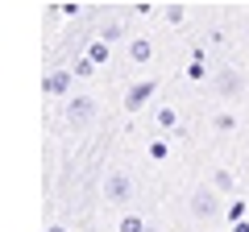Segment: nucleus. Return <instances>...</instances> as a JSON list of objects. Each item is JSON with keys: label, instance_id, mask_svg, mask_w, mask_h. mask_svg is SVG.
Masks as SVG:
<instances>
[{"label": "nucleus", "instance_id": "obj_1", "mask_svg": "<svg viewBox=\"0 0 249 232\" xmlns=\"http://www.w3.org/2000/svg\"><path fill=\"white\" fill-rule=\"evenodd\" d=\"M150 96H154V83H150V79H145V83H133V87H129V96H124V108H129V112H137Z\"/></svg>", "mask_w": 249, "mask_h": 232}, {"label": "nucleus", "instance_id": "obj_2", "mask_svg": "<svg viewBox=\"0 0 249 232\" xmlns=\"http://www.w3.org/2000/svg\"><path fill=\"white\" fill-rule=\"evenodd\" d=\"M71 79H75V71H54V75H46V79H42V87L50 91V96H62V91L71 87Z\"/></svg>", "mask_w": 249, "mask_h": 232}, {"label": "nucleus", "instance_id": "obj_3", "mask_svg": "<svg viewBox=\"0 0 249 232\" xmlns=\"http://www.w3.org/2000/svg\"><path fill=\"white\" fill-rule=\"evenodd\" d=\"M88 58H91V63H108V42H91Z\"/></svg>", "mask_w": 249, "mask_h": 232}, {"label": "nucleus", "instance_id": "obj_4", "mask_svg": "<svg viewBox=\"0 0 249 232\" xmlns=\"http://www.w3.org/2000/svg\"><path fill=\"white\" fill-rule=\"evenodd\" d=\"M137 58V63H145V58H150V42H133V50H129Z\"/></svg>", "mask_w": 249, "mask_h": 232}, {"label": "nucleus", "instance_id": "obj_5", "mask_svg": "<svg viewBox=\"0 0 249 232\" xmlns=\"http://www.w3.org/2000/svg\"><path fill=\"white\" fill-rule=\"evenodd\" d=\"M91 66H96L91 58H83V63H75V79H88V75H91Z\"/></svg>", "mask_w": 249, "mask_h": 232}, {"label": "nucleus", "instance_id": "obj_6", "mask_svg": "<svg viewBox=\"0 0 249 232\" xmlns=\"http://www.w3.org/2000/svg\"><path fill=\"white\" fill-rule=\"evenodd\" d=\"M187 75H191V79H208V75H204V63H199V58H191V71H187Z\"/></svg>", "mask_w": 249, "mask_h": 232}, {"label": "nucleus", "instance_id": "obj_7", "mask_svg": "<svg viewBox=\"0 0 249 232\" xmlns=\"http://www.w3.org/2000/svg\"><path fill=\"white\" fill-rule=\"evenodd\" d=\"M158 125H162V129L175 125V112H170V108H162V112H158Z\"/></svg>", "mask_w": 249, "mask_h": 232}, {"label": "nucleus", "instance_id": "obj_8", "mask_svg": "<svg viewBox=\"0 0 249 232\" xmlns=\"http://www.w3.org/2000/svg\"><path fill=\"white\" fill-rule=\"evenodd\" d=\"M150 153H154V158H166L170 145H166V141H154V145H150Z\"/></svg>", "mask_w": 249, "mask_h": 232}, {"label": "nucleus", "instance_id": "obj_9", "mask_svg": "<svg viewBox=\"0 0 249 232\" xmlns=\"http://www.w3.org/2000/svg\"><path fill=\"white\" fill-rule=\"evenodd\" d=\"M124 232H142V220H124Z\"/></svg>", "mask_w": 249, "mask_h": 232}, {"label": "nucleus", "instance_id": "obj_10", "mask_svg": "<svg viewBox=\"0 0 249 232\" xmlns=\"http://www.w3.org/2000/svg\"><path fill=\"white\" fill-rule=\"evenodd\" d=\"M50 232H58V228H50Z\"/></svg>", "mask_w": 249, "mask_h": 232}]
</instances>
